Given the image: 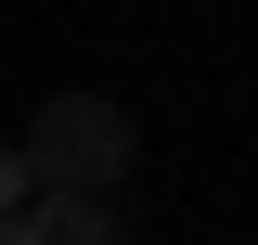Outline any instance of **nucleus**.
<instances>
[{
    "mask_svg": "<svg viewBox=\"0 0 258 245\" xmlns=\"http://www.w3.org/2000/svg\"><path fill=\"white\" fill-rule=\"evenodd\" d=\"M0 245H26V207H0Z\"/></svg>",
    "mask_w": 258,
    "mask_h": 245,
    "instance_id": "obj_3",
    "label": "nucleus"
},
{
    "mask_svg": "<svg viewBox=\"0 0 258 245\" xmlns=\"http://www.w3.org/2000/svg\"><path fill=\"white\" fill-rule=\"evenodd\" d=\"M26 245H129L116 207H26Z\"/></svg>",
    "mask_w": 258,
    "mask_h": 245,
    "instance_id": "obj_2",
    "label": "nucleus"
},
{
    "mask_svg": "<svg viewBox=\"0 0 258 245\" xmlns=\"http://www.w3.org/2000/svg\"><path fill=\"white\" fill-rule=\"evenodd\" d=\"M13 168H26L39 207H116V194H129V103L52 91V103L26 116V142H13Z\"/></svg>",
    "mask_w": 258,
    "mask_h": 245,
    "instance_id": "obj_1",
    "label": "nucleus"
}]
</instances>
